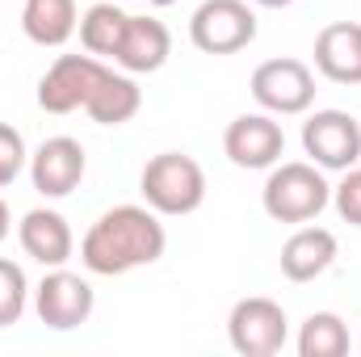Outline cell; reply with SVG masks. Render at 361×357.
I'll return each mask as SVG.
<instances>
[{"label":"cell","mask_w":361,"mask_h":357,"mask_svg":"<svg viewBox=\"0 0 361 357\" xmlns=\"http://www.w3.org/2000/svg\"><path fill=\"white\" fill-rule=\"evenodd\" d=\"M189 42L202 55H235L257 42V13L248 0H202L189 17Z\"/></svg>","instance_id":"277c9868"},{"label":"cell","mask_w":361,"mask_h":357,"mask_svg":"<svg viewBox=\"0 0 361 357\" xmlns=\"http://www.w3.org/2000/svg\"><path fill=\"white\" fill-rule=\"evenodd\" d=\"M336 253H341V244H336V236L328 227H298L281 244L277 261H281V273L290 282H315V277H324L336 265Z\"/></svg>","instance_id":"9a60e30c"},{"label":"cell","mask_w":361,"mask_h":357,"mask_svg":"<svg viewBox=\"0 0 361 357\" xmlns=\"http://www.w3.org/2000/svg\"><path fill=\"white\" fill-rule=\"evenodd\" d=\"M126 8H118V4H109V0H101V4H92L85 8V17H80V47L97 55V59H114L118 55V42H122V34H126Z\"/></svg>","instance_id":"ac0fdd59"},{"label":"cell","mask_w":361,"mask_h":357,"mask_svg":"<svg viewBox=\"0 0 361 357\" xmlns=\"http://www.w3.org/2000/svg\"><path fill=\"white\" fill-rule=\"evenodd\" d=\"M169 248V231L152 206H114L80 240V261L97 277H122L130 269L156 265Z\"/></svg>","instance_id":"6da1fadb"},{"label":"cell","mask_w":361,"mask_h":357,"mask_svg":"<svg viewBox=\"0 0 361 357\" xmlns=\"http://www.w3.org/2000/svg\"><path fill=\"white\" fill-rule=\"evenodd\" d=\"M8 231H13V214H8V206H4V198H0V244L8 240Z\"/></svg>","instance_id":"603a6c76"},{"label":"cell","mask_w":361,"mask_h":357,"mask_svg":"<svg viewBox=\"0 0 361 357\" xmlns=\"http://www.w3.org/2000/svg\"><path fill=\"white\" fill-rule=\"evenodd\" d=\"M25 169H30V152H25L21 131H17V126H8V122H0V189H4V185H13Z\"/></svg>","instance_id":"44dd1931"},{"label":"cell","mask_w":361,"mask_h":357,"mask_svg":"<svg viewBox=\"0 0 361 357\" xmlns=\"http://www.w3.org/2000/svg\"><path fill=\"white\" fill-rule=\"evenodd\" d=\"M147 4H156V8H169V4H177V0H147Z\"/></svg>","instance_id":"d4e9b609"},{"label":"cell","mask_w":361,"mask_h":357,"mask_svg":"<svg viewBox=\"0 0 361 357\" xmlns=\"http://www.w3.org/2000/svg\"><path fill=\"white\" fill-rule=\"evenodd\" d=\"M302 152L324 173H345L361 160V122L345 109H315L302 122Z\"/></svg>","instance_id":"52a82bcc"},{"label":"cell","mask_w":361,"mask_h":357,"mask_svg":"<svg viewBox=\"0 0 361 357\" xmlns=\"http://www.w3.org/2000/svg\"><path fill=\"white\" fill-rule=\"evenodd\" d=\"M105 63L97 55H59L47 76L38 80V105L47 114H76L89 105V97L97 92V85L105 80Z\"/></svg>","instance_id":"ba28073f"},{"label":"cell","mask_w":361,"mask_h":357,"mask_svg":"<svg viewBox=\"0 0 361 357\" xmlns=\"http://www.w3.org/2000/svg\"><path fill=\"white\" fill-rule=\"evenodd\" d=\"M252 4H261V8H286V4H294V0H252Z\"/></svg>","instance_id":"cb8c5ba5"},{"label":"cell","mask_w":361,"mask_h":357,"mask_svg":"<svg viewBox=\"0 0 361 357\" xmlns=\"http://www.w3.org/2000/svg\"><path fill=\"white\" fill-rule=\"evenodd\" d=\"M332 206L349 227H361V169H345L341 185L332 189Z\"/></svg>","instance_id":"7402d4cb"},{"label":"cell","mask_w":361,"mask_h":357,"mask_svg":"<svg viewBox=\"0 0 361 357\" xmlns=\"http://www.w3.org/2000/svg\"><path fill=\"white\" fill-rule=\"evenodd\" d=\"M17 240H21V248H25L30 261H38V265H47V269L68 265L72 253H76V236H72L68 219L59 210H47V206L30 210L17 223Z\"/></svg>","instance_id":"4fadbf2b"},{"label":"cell","mask_w":361,"mask_h":357,"mask_svg":"<svg viewBox=\"0 0 361 357\" xmlns=\"http://www.w3.org/2000/svg\"><path fill=\"white\" fill-rule=\"evenodd\" d=\"M139 193L156 214L180 219V214H193L206 202V173L185 152H160L143 164Z\"/></svg>","instance_id":"3957f363"},{"label":"cell","mask_w":361,"mask_h":357,"mask_svg":"<svg viewBox=\"0 0 361 357\" xmlns=\"http://www.w3.org/2000/svg\"><path fill=\"white\" fill-rule=\"evenodd\" d=\"M25 303H30L25 269L8 257H0V328H13L25 315Z\"/></svg>","instance_id":"ffe728a7"},{"label":"cell","mask_w":361,"mask_h":357,"mask_svg":"<svg viewBox=\"0 0 361 357\" xmlns=\"http://www.w3.org/2000/svg\"><path fill=\"white\" fill-rule=\"evenodd\" d=\"M80 25L76 0H25L21 4V30L34 47H63Z\"/></svg>","instance_id":"2e32d148"},{"label":"cell","mask_w":361,"mask_h":357,"mask_svg":"<svg viewBox=\"0 0 361 357\" xmlns=\"http://www.w3.org/2000/svg\"><path fill=\"white\" fill-rule=\"evenodd\" d=\"M357 349H361V341H357Z\"/></svg>","instance_id":"484cf974"},{"label":"cell","mask_w":361,"mask_h":357,"mask_svg":"<svg viewBox=\"0 0 361 357\" xmlns=\"http://www.w3.org/2000/svg\"><path fill=\"white\" fill-rule=\"evenodd\" d=\"M85 169H89V156L72 135H55L30 156V181L42 198H68L85 181Z\"/></svg>","instance_id":"8fae6325"},{"label":"cell","mask_w":361,"mask_h":357,"mask_svg":"<svg viewBox=\"0 0 361 357\" xmlns=\"http://www.w3.org/2000/svg\"><path fill=\"white\" fill-rule=\"evenodd\" d=\"M223 152L235 169H273L286 152V131L273 114H240L227 131H223Z\"/></svg>","instance_id":"30bf717a"},{"label":"cell","mask_w":361,"mask_h":357,"mask_svg":"<svg viewBox=\"0 0 361 357\" xmlns=\"http://www.w3.org/2000/svg\"><path fill=\"white\" fill-rule=\"evenodd\" d=\"M332 202V185L324 181V169L311 160H290V164H273L265 189H261V206L273 223H311L328 210Z\"/></svg>","instance_id":"7a4b0ae2"},{"label":"cell","mask_w":361,"mask_h":357,"mask_svg":"<svg viewBox=\"0 0 361 357\" xmlns=\"http://www.w3.org/2000/svg\"><path fill=\"white\" fill-rule=\"evenodd\" d=\"M227 341L240 357H273L286 349L290 341V320H286V307L273 303V298H240L227 315Z\"/></svg>","instance_id":"5b68a950"},{"label":"cell","mask_w":361,"mask_h":357,"mask_svg":"<svg viewBox=\"0 0 361 357\" xmlns=\"http://www.w3.org/2000/svg\"><path fill=\"white\" fill-rule=\"evenodd\" d=\"M248 89H252V101L265 114H273V118H298L315 101V72L302 59H265L252 72Z\"/></svg>","instance_id":"8992f818"},{"label":"cell","mask_w":361,"mask_h":357,"mask_svg":"<svg viewBox=\"0 0 361 357\" xmlns=\"http://www.w3.org/2000/svg\"><path fill=\"white\" fill-rule=\"evenodd\" d=\"M315 72L332 85H361V25L332 21L315 34Z\"/></svg>","instance_id":"5bb4252c"},{"label":"cell","mask_w":361,"mask_h":357,"mask_svg":"<svg viewBox=\"0 0 361 357\" xmlns=\"http://www.w3.org/2000/svg\"><path fill=\"white\" fill-rule=\"evenodd\" d=\"M139 105H143V92H139L130 72H105V80L97 85V92L85 105V114L97 126H122L139 114Z\"/></svg>","instance_id":"e0dca14e"},{"label":"cell","mask_w":361,"mask_h":357,"mask_svg":"<svg viewBox=\"0 0 361 357\" xmlns=\"http://www.w3.org/2000/svg\"><path fill=\"white\" fill-rule=\"evenodd\" d=\"M349 328L336 311H311L298 328V357H345Z\"/></svg>","instance_id":"d6986e66"},{"label":"cell","mask_w":361,"mask_h":357,"mask_svg":"<svg viewBox=\"0 0 361 357\" xmlns=\"http://www.w3.org/2000/svg\"><path fill=\"white\" fill-rule=\"evenodd\" d=\"M92 307H97V294L80 273H68V269H51L38 290H34V315L55 328V332H72L80 324H89Z\"/></svg>","instance_id":"9c48e42d"},{"label":"cell","mask_w":361,"mask_h":357,"mask_svg":"<svg viewBox=\"0 0 361 357\" xmlns=\"http://www.w3.org/2000/svg\"><path fill=\"white\" fill-rule=\"evenodd\" d=\"M169 55H173V34H169V25L156 21V17H135V13H130L114 63H118L122 72H130V76H147V72H160V68L169 63Z\"/></svg>","instance_id":"7c38bea8"}]
</instances>
